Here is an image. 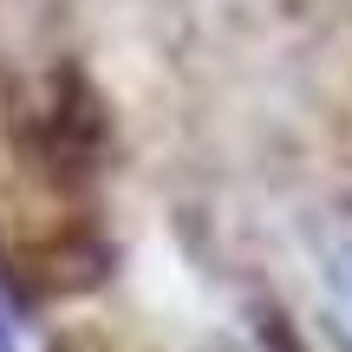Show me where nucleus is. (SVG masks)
I'll list each match as a JSON object with an SVG mask.
<instances>
[{
  "instance_id": "obj_1",
  "label": "nucleus",
  "mask_w": 352,
  "mask_h": 352,
  "mask_svg": "<svg viewBox=\"0 0 352 352\" xmlns=\"http://www.w3.org/2000/svg\"><path fill=\"white\" fill-rule=\"evenodd\" d=\"M327 287H333L340 320H346V333H352V241H340V248H333V261H327Z\"/></svg>"
}]
</instances>
